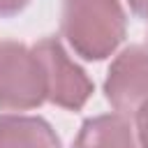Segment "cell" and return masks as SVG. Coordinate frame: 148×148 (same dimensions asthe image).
Returning a JSON list of instances; mask_svg holds the SVG:
<instances>
[{"label": "cell", "instance_id": "obj_2", "mask_svg": "<svg viewBox=\"0 0 148 148\" xmlns=\"http://www.w3.org/2000/svg\"><path fill=\"white\" fill-rule=\"evenodd\" d=\"M46 102L44 65L32 49L18 42L0 44V109L28 111Z\"/></svg>", "mask_w": 148, "mask_h": 148}, {"label": "cell", "instance_id": "obj_5", "mask_svg": "<svg viewBox=\"0 0 148 148\" xmlns=\"http://www.w3.org/2000/svg\"><path fill=\"white\" fill-rule=\"evenodd\" d=\"M0 148H62L56 130L39 116L2 113Z\"/></svg>", "mask_w": 148, "mask_h": 148}, {"label": "cell", "instance_id": "obj_1", "mask_svg": "<svg viewBox=\"0 0 148 148\" xmlns=\"http://www.w3.org/2000/svg\"><path fill=\"white\" fill-rule=\"evenodd\" d=\"M60 32L83 60H104L127 32L125 9L120 0H65Z\"/></svg>", "mask_w": 148, "mask_h": 148}, {"label": "cell", "instance_id": "obj_4", "mask_svg": "<svg viewBox=\"0 0 148 148\" xmlns=\"http://www.w3.org/2000/svg\"><path fill=\"white\" fill-rule=\"evenodd\" d=\"M104 95L123 116H134L148 102V49L127 46L113 58L104 79Z\"/></svg>", "mask_w": 148, "mask_h": 148}, {"label": "cell", "instance_id": "obj_7", "mask_svg": "<svg viewBox=\"0 0 148 148\" xmlns=\"http://www.w3.org/2000/svg\"><path fill=\"white\" fill-rule=\"evenodd\" d=\"M134 123H136V139L141 148H148V102L134 113Z\"/></svg>", "mask_w": 148, "mask_h": 148}, {"label": "cell", "instance_id": "obj_8", "mask_svg": "<svg viewBox=\"0 0 148 148\" xmlns=\"http://www.w3.org/2000/svg\"><path fill=\"white\" fill-rule=\"evenodd\" d=\"M30 0H0V18H7V16H14L18 14L21 9H25Z\"/></svg>", "mask_w": 148, "mask_h": 148}, {"label": "cell", "instance_id": "obj_6", "mask_svg": "<svg viewBox=\"0 0 148 148\" xmlns=\"http://www.w3.org/2000/svg\"><path fill=\"white\" fill-rule=\"evenodd\" d=\"M72 148H136V141L130 120L116 111L86 118Z\"/></svg>", "mask_w": 148, "mask_h": 148}, {"label": "cell", "instance_id": "obj_3", "mask_svg": "<svg viewBox=\"0 0 148 148\" xmlns=\"http://www.w3.org/2000/svg\"><path fill=\"white\" fill-rule=\"evenodd\" d=\"M32 51L44 65L46 74V99L60 109L79 111L90 99L95 86L88 74L67 56L65 46L56 37H42Z\"/></svg>", "mask_w": 148, "mask_h": 148}, {"label": "cell", "instance_id": "obj_9", "mask_svg": "<svg viewBox=\"0 0 148 148\" xmlns=\"http://www.w3.org/2000/svg\"><path fill=\"white\" fill-rule=\"evenodd\" d=\"M127 5L139 18H148V0H127Z\"/></svg>", "mask_w": 148, "mask_h": 148}]
</instances>
